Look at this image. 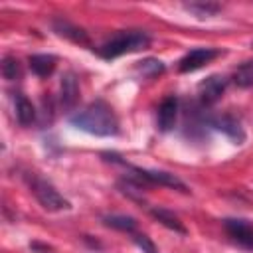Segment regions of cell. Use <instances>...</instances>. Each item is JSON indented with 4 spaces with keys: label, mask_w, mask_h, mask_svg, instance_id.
<instances>
[{
    "label": "cell",
    "mask_w": 253,
    "mask_h": 253,
    "mask_svg": "<svg viewBox=\"0 0 253 253\" xmlns=\"http://www.w3.org/2000/svg\"><path fill=\"white\" fill-rule=\"evenodd\" d=\"M150 45V36L140 30H130V32H119L111 40H107L99 47V55L103 59H115L125 53H132L138 49H144Z\"/></svg>",
    "instance_id": "7a4b0ae2"
},
{
    "label": "cell",
    "mask_w": 253,
    "mask_h": 253,
    "mask_svg": "<svg viewBox=\"0 0 253 253\" xmlns=\"http://www.w3.org/2000/svg\"><path fill=\"white\" fill-rule=\"evenodd\" d=\"M184 8L190 10V12H194V14L200 16V18H204V16H213V14H217V12L221 10V6L215 4V2H190V4H184Z\"/></svg>",
    "instance_id": "e0dca14e"
},
{
    "label": "cell",
    "mask_w": 253,
    "mask_h": 253,
    "mask_svg": "<svg viewBox=\"0 0 253 253\" xmlns=\"http://www.w3.org/2000/svg\"><path fill=\"white\" fill-rule=\"evenodd\" d=\"M103 221H105V225H109L113 229H119V231H134L136 229V221L130 215H117L115 213V215L103 217Z\"/></svg>",
    "instance_id": "2e32d148"
},
{
    "label": "cell",
    "mask_w": 253,
    "mask_h": 253,
    "mask_svg": "<svg viewBox=\"0 0 253 253\" xmlns=\"http://www.w3.org/2000/svg\"><path fill=\"white\" fill-rule=\"evenodd\" d=\"M16 119L22 126H28L36 121V109H34L32 101L28 97H24L22 93L16 95Z\"/></svg>",
    "instance_id": "7c38bea8"
},
{
    "label": "cell",
    "mask_w": 253,
    "mask_h": 253,
    "mask_svg": "<svg viewBox=\"0 0 253 253\" xmlns=\"http://www.w3.org/2000/svg\"><path fill=\"white\" fill-rule=\"evenodd\" d=\"M2 75H4V79H8V81H14V79H20V77H22V67H20V63H18L16 57L6 55V57L2 59Z\"/></svg>",
    "instance_id": "ac0fdd59"
},
{
    "label": "cell",
    "mask_w": 253,
    "mask_h": 253,
    "mask_svg": "<svg viewBox=\"0 0 253 253\" xmlns=\"http://www.w3.org/2000/svg\"><path fill=\"white\" fill-rule=\"evenodd\" d=\"M69 123L95 136H115L119 134V119L113 111V107L101 99L89 103L85 109L77 111L73 117H69Z\"/></svg>",
    "instance_id": "6da1fadb"
},
{
    "label": "cell",
    "mask_w": 253,
    "mask_h": 253,
    "mask_svg": "<svg viewBox=\"0 0 253 253\" xmlns=\"http://www.w3.org/2000/svg\"><path fill=\"white\" fill-rule=\"evenodd\" d=\"M134 243L142 249V253H158L156 251V245L150 241V237H146V235H134Z\"/></svg>",
    "instance_id": "44dd1931"
},
{
    "label": "cell",
    "mask_w": 253,
    "mask_h": 253,
    "mask_svg": "<svg viewBox=\"0 0 253 253\" xmlns=\"http://www.w3.org/2000/svg\"><path fill=\"white\" fill-rule=\"evenodd\" d=\"M223 227L235 243H239L245 249H253V223L251 221L227 217V219H223Z\"/></svg>",
    "instance_id": "8992f818"
},
{
    "label": "cell",
    "mask_w": 253,
    "mask_h": 253,
    "mask_svg": "<svg viewBox=\"0 0 253 253\" xmlns=\"http://www.w3.org/2000/svg\"><path fill=\"white\" fill-rule=\"evenodd\" d=\"M138 71H140L144 77H154V75H160V73L164 71V63H162L160 59L148 57V59H142V61H140Z\"/></svg>",
    "instance_id": "ffe728a7"
},
{
    "label": "cell",
    "mask_w": 253,
    "mask_h": 253,
    "mask_svg": "<svg viewBox=\"0 0 253 253\" xmlns=\"http://www.w3.org/2000/svg\"><path fill=\"white\" fill-rule=\"evenodd\" d=\"M213 126L219 128L221 132H225V134H227L231 140H235V142H241V140L245 138L243 128L239 126V123H237L233 117H221V119H215V121H213Z\"/></svg>",
    "instance_id": "4fadbf2b"
},
{
    "label": "cell",
    "mask_w": 253,
    "mask_h": 253,
    "mask_svg": "<svg viewBox=\"0 0 253 253\" xmlns=\"http://www.w3.org/2000/svg\"><path fill=\"white\" fill-rule=\"evenodd\" d=\"M150 213H152V217H154V219H158L164 227H168V229H172V231H176V233H186L184 223H182V221H180V217H178V215H174L172 211L162 210V208H154V210H150Z\"/></svg>",
    "instance_id": "5bb4252c"
},
{
    "label": "cell",
    "mask_w": 253,
    "mask_h": 253,
    "mask_svg": "<svg viewBox=\"0 0 253 253\" xmlns=\"http://www.w3.org/2000/svg\"><path fill=\"white\" fill-rule=\"evenodd\" d=\"M79 97H81V93H79V79H77V75L73 71L63 73L61 85H59V103H61V107L67 109V111L75 109L77 103H79Z\"/></svg>",
    "instance_id": "52a82bcc"
},
{
    "label": "cell",
    "mask_w": 253,
    "mask_h": 253,
    "mask_svg": "<svg viewBox=\"0 0 253 253\" xmlns=\"http://www.w3.org/2000/svg\"><path fill=\"white\" fill-rule=\"evenodd\" d=\"M176 115H178V99L174 95L162 99V103L158 107V115H156L158 130L168 132L174 126V123H176Z\"/></svg>",
    "instance_id": "9c48e42d"
},
{
    "label": "cell",
    "mask_w": 253,
    "mask_h": 253,
    "mask_svg": "<svg viewBox=\"0 0 253 253\" xmlns=\"http://www.w3.org/2000/svg\"><path fill=\"white\" fill-rule=\"evenodd\" d=\"M225 87H227V79L225 77H221V75H210L208 79H204L198 85L200 101L204 105H213L225 93Z\"/></svg>",
    "instance_id": "ba28073f"
},
{
    "label": "cell",
    "mask_w": 253,
    "mask_h": 253,
    "mask_svg": "<svg viewBox=\"0 0 253 253\" xmlns=\"http://www.w3.org/2000/svg\"><path fill=\"white\" fill-rule=\"evenodd\" d=\"M28 63H30V69H32L38 77H47V75L53 73L57 59H55V55H51V53H34V55H30Z\"/></svg>",
    "instance_id": "30bf717a"
},
{
    "label": "cell",
    "mask_w": 253,
    "mask_h": 253,
    "mask_svg": "<svg viewBox=\"0 0 253 253\" xmlns=\"http://www.w3.org/2000/svg\"><path fill=\"white\" fill-rule=\"evenodd\" d=\"M132 178L138 180L140 184H158V186H166V188H174L180 192H190L188 186L174 174L170 172H160V170H144V168H132Z\"/></svg>",
    "instance_id": "277c9868"
},
{
    "label": "cell",
    "mask_w": 253,
    "mask_h": 253,
    "mask_svg": "<svg viewBox=\"0 0 253 253\" xmlns=\"http://www.w3.org/2000/svg\"><path fill=\"white\" fill-rule=\"evenodd\" d=\"M28 182H30L32 194L36 196V200L40 202V206L43 210H47V211H63V210H69L71 208V204L47 180L38 178V176H32Z\"/></svg>",
    "instance_id": "3957f363"
},
{
    "label": "cell",
    "mask_w": 253,
    "mask_h": 253,
    "mask_svg": "<svg viewBox=\"0 0 253 253\" xmlns=\"http://www.w3.org/2000/svg\"><path fill=\"white\" fill-rule=\"evenodd\" d=\"M53 30H55L59 36H63V38H67V40H71V42H75V43H89L87 34H85L81 28L73 26L71 22H67V20H61V18L53 20Z\"/></svg>",
    "instance_id": "8fae6325"
},
{
    "label": "cell",
    "mask_w": 253,
    "mask_h": 253,
    "mask_svg": "<svg viewBox=\"0 0 253 253\" xmlns=\"http://www.w3.org/2000/svg\"><path fill=\"white\" fill-rule=\"evenodd\" d=\"M231 79H233V83H235L237 87H241V89L253 87V61L241 63V65L233 71Z\"/></svg>",
    "instance_id": "9a60e30c"
},
{
    "label": "cell",
    "mask_w": 253,
    "mask_h": 253,
    "mask_svg": "<svg viewBox=\"0 0 253 253\" xmlns=\"http://www.w3.org/2000/svg\"><path fill=\"white\" fill-rule=\"evenodd\" d=\"M119 188L125 196L132 198V200H142V184L134 178H123L119 182Z\"/></svg>",
    "instance_id": "d6986e66"
},
{
    "label": "cell",
    "mask_w": 253,
    "mask_h": 253,
    "mask_svg": "<svg viewBox=\"0 0 253 253\" xmlns=\"http://www.w3.org/2000/svg\"><path fill=\"white\" fill-rule=\"evenodd\" d=\"M217 55H221L219 49H213V47H196V49L188 51V53L178 61V71H180V73L196 71V69L204 67L206 63H210L211 59H215Z\"/></svg>",
    "instance_id": "5b68a950"
}]
</instances>
